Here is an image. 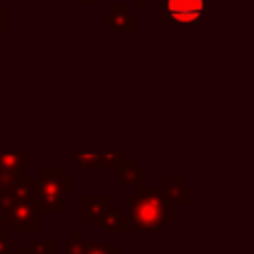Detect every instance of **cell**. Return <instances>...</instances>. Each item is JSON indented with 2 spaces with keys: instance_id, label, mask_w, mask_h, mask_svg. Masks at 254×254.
<instances>
[{
  "instance_id": "6da1fadb",
  "label": "cell",
  "mask_w": 254,
  "mask_h": 254,
  "mask_svg": "<svg viewBox=\"0 0 254 254\" xmlns=\"http://www.w3.org/2000/svg\"><path fill=\"white\" fill-rule=\"evenodd\" d=\"M127 214L135 232L165 230L173 222V204L167 200L163 187H141L127 196Z\"/></svg>"
},
{
  "instance_id": "7a4b0ae2",
  "label": "cell",
  "mask_w": 254,
  "mask_h": 254,
  "mask_svg": "<svg viewBox=\"0 0 254 254\" xmlns=\"http://www.w3.org/2000/svg\"><path fill=\"white\" fill-rule=\"evenodd\" d=\"M34 187H36V212L38 214H64L65 198L75 192L73 179L58 167H40L36 169Z\"/></svg>"
},
{
  "instance_id": "3957f363",
  "label": "cell",
  "mask_w": 254,
  "mask_h": 254,
  "mask_svg": "<svg viewBox=\"0 0 254 254\" xmlns=\"http://www.w3.org/2000/svg\"><path fill=\"white\" fill-rule=\"evenodd\" d=\"M208 14V0H165L163 20L167 24L194 26Z\"/></svg>"
},
{
  "instance_id": "277c9868",
  "label": "cell",
  "mask_w": 254,
  "mask_h": 254,
  "mask_svg": "<svg viewBox=\"0 0 254 254\" xmlns=\"http://www.w3.org/2000/svg\"><path fill=\"white\" fill-rule=\"evenodd\" d=\"M101 24H105L109 30L119 34H135L137 32V16L129 12L125 4H113L105 14L99 16Z\"/></svg>"
},
{
  "instance_id": "5b68a950",
  "label": "cell",
  "mask_w": 254,
  "mask_h": 254,
  "mask_svg": "<svg viewBox=\"0 0 254 254\" xmlns=\"http://www.w3.org/2000/svg\"><path fill=\"white\" fill-rule=\"evenodd\" d=\"M10 232H36L38 230V212L34 204L20 202L14 204L6 216Z\"/></svg>"
},
{
  "instance_id": "8992f818",
  "label": "cell",
  "mask_w": 254,
  "mask_h": 254,
  "mask_svg": "<svg viewBox=\"0 0 254 254\" xmlns=\"http://www.w3.org/2000/svg\"><path fill=\"white\" fill-rule=\"evenodd\" d=\"M99 226L105 232H135L129 214L123 212L119 208V204H115V202H109V206L105 208V212L99 220Z\"/></svg>"
},
{
  "instance_id": "52a82bcc",
  "label": "cell",
  "mask_w": 254,
  "mask_h": 254,
  "mask_svg": "<svg viewBox=\"0 0 254 254\" xmlns=\"http://www.w3.org/2000/svg\"><path fill=\"white\" fill-rule=\"evenodd\" d=\"M111 198L107 194H83L81 196V222L99 224Z\"/></svg>"
},
{
  "instance_id": "ba28073f",
  "label": "cell",
  "mask_w": 254,
  "mask_h": 254,
  "mask_svg": "<svg viewBox=\"0 0 254 254\" xmlns=\"http://www.w3.org/2000/svg\"><path fill=\"white\" fill-rule=\"evenodd\" d=\"M145 181H147V171H145V167H139V163L135 159H127L117 169V185L119 187L141 189L147 185Z\"/></svg>"
},
{
  "instance_id": "9c48e42d",
  "label": "cell",
  "mask_w": 254,
  "mask_h": 254,
  "mask_svg": "<svg viewBox=\"0 0 254 254\" xmlns=\"http://www.w3.org/2000/svg\"><path fill=\"white\" fill-rule=\"evenodd\" d=\"M161 187H163V192H165V196H167V200L171 204H175V202L190 204L192 189L189 185H185V181L181 177H165Z\"/></svg>"
},
{
  "instance_id": "30bf717a",
  "label": "cell",
  "mask_w": 254,
  "mask_h": 254,
  "mask_svg": "<svg viewBox=\"0 0 254 254\" xmlns=\"http://www.w3.org/2000/svg\"><path fill=\"white\" fill-rule=\"evenodd\" d=\"M30 153L22 151H0V171L10 175H30L28 173Z\"/></svg>"
},
{
  "instance_id": "8fae6325",
  "label": "cell",
  "mask_w": 254,
  "mask_h": 254,
  "mask_svg": "<svg viewBox=\"0 0 254 254\" xmlns=\"http://www.w3.org/2000/svg\"><path fill=\"white\" fill-rule=\"evenodd\" d=\"M73 165L75 167H83V169H91L97 167L101 169V161H103V149H73L71 153Z\"/></svg>"
},
{
  "instance_id": "7c38bea8",
  "label": "cell",
  "mask_w": 254,
  "mask_h": 254,
  "mask_svg": "<svg viewBox=\"0 0 254 254\" xmlns=\"http://www.w3.org/2000/svg\"><path fill=\"white\" fill-rule=\"evenodd\" d=\"M26 250L30 254H56V240H30Z\"/></svg>"
},
{
  "instance_id": "4fadbf2b",
  "label": "cell",
  "mask_w": 254,
  "mask_h": 254,
  "mask_svg": "<svg viewBox=\"0 0 254 254\" xmlns=\"http://www.w3.org/2000/svg\"><path fill=\"white\" fill-rule=\"evenodd\" d=\"M85 252V240L81 230H73L71 238L65 244V254H83Z\"/></svg>"
},
{
  "instance_id": "5bb4252c",
  "label": "cell",
  "mask_w": 254,
  "mask_h": 254,
  "mask_svg": "<svg viewBox=\"0 0 254 254\" xmlns=\"http://www.w3.org/2000/svg\"><path fill=\"white\" fill-rule=\"evenodd\" d=\"M83 254H119V250L111 248L103 240H89V242H85V252Z\"/></svg>"
},
{
  "instance_id": "9a60e30c",
  "label": "cell",
  "mask_w": 254,
  "mask_h": 254,
  "mask_svg": "<svg viewBox=\"0 0 254 254\" xmlns=\"http://www.w3.org/2000/svg\"><path fill=\"white\" fill-rule=\"evenodd\" d=\"M12 28V8L8 4L0 6V34H8Z\"/></svg>"
},
{
  "instance_id": "2e32d148",
  "label": "cell",
  "mask_w": 254,
  "mask_h": 254,
  "mask_svg": "<svg viewBox=\"0 0 254 254\" xmlns=\"http://www.w3.org/2000/svg\"><path fill=\"white\" fill-rule=\"evenodd\" d=\"M12 232L10 230H0V254H6L10 250V238Z\"/></svg>"
},
{
  "instance_id": "e0dca14e",
  "label": "cell",
  "mask_w": 254,
  "mask_h": 254,
  "mask_svg": "<svg viewBox=\"0 0 254 254\" xmlns=\"http://www.w3.org/2000/svg\"><path fill=\"white\" fill-rule=\"evenodd\" d=\"M6 254H30V252H28V250H26V248H14V250H12V248H10V250H8V252H6Z\"/></svg>"
},
{
  "instance_id": "ac0fdd59",
  "label": "cell",
  "mask_w": 254,
  "mask_h": 254,
  "mask_svg": "<svg viewBox=\"0 0 254 254\" xmlns=\"http://www.w3.org/2000/svg\"><path fill=\"white\" fill-rule=\"evenodd\" d=\"M81 4H83V6H99L101 0H81Z\"/></svg>"
},
{
  "instance_id": "d6986e66",
  "label": "cell",
  "mask_w": 254,
  "mask_h": 254,
  "mask_svg": "<svg viewBox=\"0 0 254 254\" xmlns=\"http://www.w3.org/2000/svg\"><path fill=\"white\" fill-rule=\"evenodd\" d=\"M145 2H147V0H135V4H137L139 8H141V6H145Z\"/></svg>"
},
{
  "instance_id": "ffe728a7",
  "label": "cell",
  "mask_w": 254,
  "mask_h": 254,
  "mask_svg": "<svg viewBox=\"0 0 254 254\" xmlns=\"http://www.w3.org/2000/svg\"><path fill=\"white\" fill-rule=\"evenodd\" d=\"M2 224H4V218H2V214H0V230H2Z\"/></svg>"
}]
</instances>
